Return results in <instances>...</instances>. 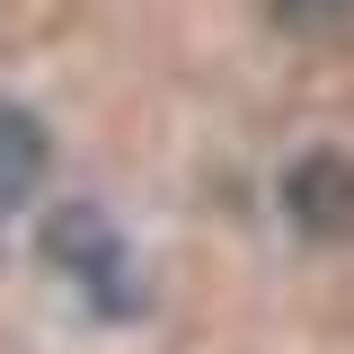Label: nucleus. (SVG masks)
<instances>
[{
  "label": "nucleus",
  "mask_w": 354,
  "mask_h": 354,
  "mask_svg": "<svg viewBox=\"0 0 354 354\" xmlns=\"http://www.w3.org/2000/svg\"><path fill=\"white\" fill-rule=\"evenodd\" d=\"M283 204H292V221H301L310 239H337V230H354V160H337V151H310L301 169L283 177Z\"/></svg>",
  "instance_id": "nucleus-1"
},
{
  "label": "nucleus",
  "mask_w": 354,
  "mask_h": 354,
  "mask_svg": "<svg viewBox=\"0 0 354 354\" xmlns=\"http://www.w3.org/2000/svg\"><path fill=\"white\" fill-rule=\"evenodd\" d=\"M44 169H53V142H44V124L27 115V106H0V221L36 204Z\"/></svg>",
  "instance_id": "nucleus-2"
},
{
  "label": "nucleus",
  "mask_w": 354,
  "mask_h": 354,
  "mask_svg": "<svg viewBox=\"0 0 354 354\" xmlns=\"http://www.w3.org/2000/svg\"><path fill=\"white\" fill-rule=\"evenodd\" d=\"M44 248H53V266L62 274H88L106 301H115V230H106V213H88V204H71V213H53V230H44Z\"/></svg>",
  "instance_id": "nucleus-3"
},
{
  "label": "nucleus",
  "mask_w": 354,
  "mask_h": 354,
  "mask_svg": "<svg viewBox=\"0 0 354 354\" xmlns=\"http://www.w3.org/2000/svg\"><path fill=\"white\" fill-rule=\"evenodd\" d=\"M354 0H274V18H292V27H328V18H346Z\"/></svg>",
  "instance_id": "nucleus-4"
}]
</instances>
